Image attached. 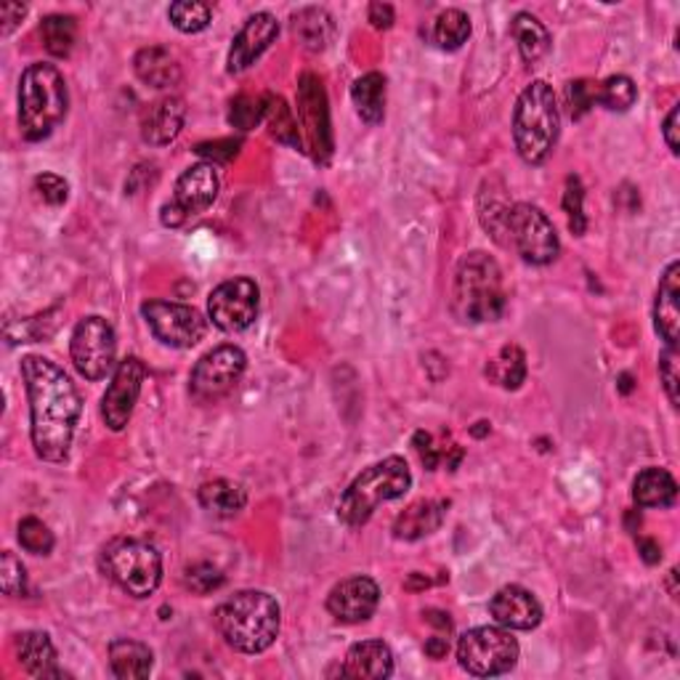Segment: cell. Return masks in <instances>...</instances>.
<instances>
[{"instance_id": "d4e9b609", "label": "cell", "mask_w": 680, "mask_h": 680, "mask_svg": "<svg viewBox=\"0 0 680 680\" xmlns=\"http://www.w3.org/2000/svg\"><path fill=\"white\" fill-rule=\"evenodd\" d=\"M447 505L449 503H444V499H418V503H412L394 521V537L407 540V543L429 537V534L442 527L444 516H447Z\"/></svg>"}, {"instance_id": "bcb514c9", "label": "cell", "mask_w": 680, "mask_h": 680, "mask_svg": "<svg viewBox=\"0 0 680 680\" xmlns=\"http://www.w3.org/2000/svg\"><path fill=\"white\" fill-rule=\"evenodd\" d=\"M239 147H243L239 138H219V141L197 144L195 152L200 154V158H208L213 162H232L239 154Z\"/></svg>"}, {"instance_id": "44dd1931", "label": "cell", "mask_w": 680, "mask_h": 680, "mask_svg": "<svg viewBox=\"0 0 680 680\" xmlns=\"http://www.w3.org/2000/svg\"><path fill=\"white\" fill-rule=\"evenodd\" d=\"M654 327L667 346L678 348L680 338V263L672 261L662 274L654 300Z\"/></svg>"}, {"instance_id": "8fae6325", "label": "cell", "mask_w": 680, "mask_h": 680, "mask_svg": "<svg viewBox=\"0 0 680 680\" xmlns=\"http://www.w3.org/2000/svg\"><path fill=\"white\" fill-rule=\"evenodd\" d=\"M219 189L221 178L213 162H197V165L186 168L178 176L171 202L162 205L160 221L171 228L184 226L186 221L202 215L215 202Z\"/></svg>"}, {"instance_id": "2e32d148", "label": "cell", "mask_w": 680, "mask_h": 680, "mask_svg": "<svg viewBox=\"0 0 680 680\" xmlns=\"http://www.w3.org/2000/svg\"><path fill=\"white\" fill-rule=\"evenodd\" d=\"M144 378H147V367L138 357L123 359L112 372V383L107 386L104 396H101V420L107 429L120 433L131 423L138 396H141Z\"/></svg>"}, {"instance_id": "52a82bcc", "label": "cell", "mask_w": 680, "mask_h": 680, "mask_svg": "<svg viewBox=\"0 0 680 680\" xmlns=\"http://www.w3.org/2000/svg\"><path fill=\"white\" fill-rule=\"evenodd\" d=\"M495 243L514 250L521 261L532 263V267H547L561 252L556 226L532 202L508 205V213H505Z\"/></svg>"}, {"instance_id": "7a4b0ae2", "label": "cell", "mask_w": 680, "mask_h": 680, "mask_svg": "<svg viewBox=\"0 0 680 680\" xmlns=\"http://www.w3.org/2000/svg\"><path fill=\"white\" fill-rule=\"evenodd\" d=\"M215 628L234 652L261 654L276 641L282 609L263 590H243L215 609Z\"/></svg>"}, {"instance_id": "d590c367", "label": "cell", "mask_w": 680, "mask_h": 680, "mask_svg": "<svg viewBox=\"0 0 680 680\" xmlns=\"http://www.w3.org/2000/svg\"><path fill=\"white\" fill-rule=\"evenodd\" d=\"M638 88L628 75H611L595 88V104L609 112H628L635 104Z\"/></svg>"}, {"instance_id": "f35d334b", "label": "cell", "mask_w": 680, "mask_h": 680, "mask_svg": "<svg viewBox=\"0 0 680 680\" xmlns=\"http://www.w3.org/2000/svg\"><path fill=\"white\" fill-rule=\"evenodd\" d=\"M20 543L33 556H48L57 540H53V532L44 521L35 519V516H27V519L20 521Z\"/></svg>"}, {"instance_id": "e575fe53", "label": "cell", "mask_w": 680, "mask_h": 680, "mask_svg": "<svg viewBox=\"0 0 680 680\" xmlns=\"http://www.w3.org/2000/svg\"><path fill=\"white\" fill-rule=\"evenodd\" d=\"M263 96H267V114H263V120H267V125H269V134H272L280 144H287V147H293V149L304 147V138L298 136V123H295L287 101L274 94H263Z\"/></svg>"}, {"instance_id": "8992f818", "label": "cell", "mask_w": 680, "mask_h": 680, "mask_svg": "<svg viewBox=\"0 0 680 680\" xmlns=\"http://www.w3.org/2000/svg\"><path fill=\"white\" fill-rule=\"evenodd\" d=\"M409 486H412V473L405 457L391 455L386 460L372 462L343 492L338 519L348 527H364L383 503L405 497Z\"/></svg>"}, {"instance_id": "f1b7e54d", "label": "cell", "mask_w": 680, "mask_h": 680, "mask_svg": "<svg viewBox=\"0 0 680 680\" xmlns=\"http://www.w3.org/2000/svg\"><path fill=\"white\" fill-rule=\"evenodd\" d=\"M351 99L367 125L383 123L386 118V77L381 72H367L351 86Z\"/></svg>"}, {"instance_id": "7c38bea8", "label": "cell", "mask_w": 680, "mask_h": 680, "mask_svg": "<svg viewBox=\"0 0 680 680\" xmlns=\"http://www.w3.org/2000/svg\"><path fill=\"white\" fill-rule=\"evenodd\" d=\"M141 317L154 338L171 348H195L208 333V319L200 311L184 304H173V300H144Z\"/></svg>"}, {"instance_id": "d6986e66", "label": "cell", "mask_w": 680, "mask_h": 680, "mask_svg": "<svg viewBox=\"0 0 680 680\" xmlns=\"http://www.w3.org/2000/svg\"><path fill=\"white\" fill-rule=\"evenodd\" d=\"M490 614L499 628L523 630V633L543 622V606L521 585L499 588L490 601Z\"/></svg>"}, {"instance_id": "8d00e7d4", "label": "cell", "mask_w": 680, "mask_h": 680, "mask_svg": "<svg viewBox=\"0 0 680 680\" xmlns=\"http://www.w3.org/2000/svg\"><path fill=\"white\" fill-rule=\"evenodd\" d=\"M210 16H213V9L208 3H200V0H178L168 9V20L178 33L186 35L202 33L210 24Z\"/></svg>"}, {"instance_id": "5bb4252c", "label": "cell", "mask_w": 680, "mask_h": 680, "mask_svg": "<svg viewBox=\"0 0 680 680\" xmlns=\"http://www.w3.org/2000/svg\"><path fill=\"white\" fill-rule=\"evenodd\" d=\"M258 306L261 290L256 282L250 276H234L208 295V319L224 333H243L256 322Z\"/></svg>"}, {"instance_id": "db71d44e", "label": "cell", "mask_w": 680, "mask_h": 680, "mask_svg": "<svg viewBox=\"0 0 680 680\" xmlns=\"http://www.w3.org/2000/svg\"><path fill=\"white\" fill-rule=\"evenodd\" d=\"M638 551H641L643 561L646 564H657L662 558V547L654 543V540H641V543H638Z\"/></svg>"}, {"instance_id": "603a6c76", "label": "cell", "mask_w": 680, "mask_h": 680, "mask_svg": "<svg viewBox=\"0 0 680 680\" xmlns=\"http://www.w3.org/2000/svg\"><path fill=\"white\" fill-rule=\"evenodd\" d=\"M16 657L33 678H64V672L59 670L51 635L44 630H27V633L16 635Z\"/></svg>"}, {"instance_id": "9a60e30c", "label": "cell", "mask_w": 680, "mask_h": 680, "mask_svg": "<svg viewBox=\"0 0 680 680\" xmlns=\"http://www.w3.org/2000/svg\"><path fill=\"white\" fill-rule=\"evenodd\" d=\"M298 120L304 128V147L324 165L333 154V128H330L327 94L322 81L311 72H304L298 81Z\"/></svg>"}, {"instance_id": "836d02e7", "label": "cell", "mask_w": 680, "mask_h": 680, "mask_svg": "<svg viewBox=\"0 0 680 680\" xmlns=\"http://www.w3.org/2000/svg\"><path fill=\"white\" fill-rule=\"evenodd\" d=\"M40 38H44L46 51L57 59H67L75 48L77 22L75 16L51 14L40 22Z\"/></svg>"}, {"instance_id": "3957f363", "label": "cell", "mask_w": 680, "mask_h": 680, "mask_svg": "<svg viewBox=\"0 0 680 680\" xmlns=\"http://www.w3.org/2000/svg\"><path fill=\"white\" fill-rule=\"evenodd\" d=\"M503 269L490 252L473 250L460 258L453 280V314L466 324L495 322L505 314Z\"/></svg>"}, {"instance_id": "60d3db41", "label": "cell", "mask_w": 680, "mask_h": 680, "mask_svg": "<svg viewBox=\"0 0 680 680\" xmlns=\"http://www.w3.org/2000/svg\"><path fill=\"white\" fill-rule=\"evenodd\" d=\"M582 202H585V189H582V182L577 176L567 178V189H564V210H567L569 228L574 234H585L588 219L585 210H582Z\"/></svg>"}, {"instance_id": "c3c4849f", "label": "cell", "mask_w": 680, "mask_h": 680, "mask_svg": "<svg viewBox=\"0 0 680 680\" xmlns=\"http://www.w3.org/2000/svg\"><path fill=\"white\" fill-rule=\"evenodd\" d=\"M24 14H27V5L22 3H3L0 5V33L3 35H11L16 27H20V22L24 20Z\"/></svg>"}, {"instance_id": "11a10c76", "label": "cell", "mask_w": 680, "mask_h": 680, "mask_svg": "<svg viewBox=\"0 0 680 680\" xmlns=\"http://www.w3.org/2000/svg\"><path fill=\"white\" fill-rule=\"evenodd\" d=\"M425 619H429V622H433V625H438V628L442 630H453V622H449V614H444V611H436V609H429L425 611Z\"/></svg>"}, {"instance_id": "4fadbf2b", "label": "cell", "mask_w": 680, "mask_h": 680, "mask_svg": "<svg viewBox=\"0 0 680 680\" xmlns=\"http://www.w3.org/2000/svg\"><path fill=\"white\" fill-rule=\"evenodd\" d=\"M245 370H248V357L239 346L224 343L208 351L200 362L195 364L189 378V388L195 399L200 401H219L243 381Z\"/></svg>"}, {"instance_id": "f546056e", "label": "cell", "mask_w": 680, "mask_h": 680, "mask_svg": "<svg viewBox=\"0 0 680 680\" xmlns=\"http://www.w3.org/2000/svg\"><path fill=\"white\" fill-rule=\"evenodd\" d=\"M510 35H514L516 46H519L521 59L527 64L540 62V59H543L553 46L551 33H547L545 24L540 22L537 16L527 14V11H521V14L514 16V24H510Z\"/></svg>"}, {"instance_id": "83f0119b", "label": "cell", "mask_w": 680, "mask_h": 680, "mask_svg": "<svg viewBox=\"0 0 680 680\" xmlns=\"http://www.w3.org/2000/svg\"><path fill=\"white\" fill-rule=\"evenodd\" d=\"M197 499H200V505L208 510V514L219 516V519H232V516H237L239 510L245 508V503H248V492H245L237 481L215 479L200 486Z\"/></svg>"}, {"instance_id": "b9f144b4", "label": "cell", "mask_w": 680, "mask_h": 680, "mask_svg": "<svg viewBox=\"0 0 680 680\" xmlns=\"http://www.w3.org/2000/svg\"><path fill=\"white\" fill-rule=\"evenodd\" d=\"M595 88L590 81H574L567 86V107L571 120H582L595 107Z\"/></svg>"}, {"instance_id": "5b68a950", "label": "cell", "mask_w": 680, "mask_h": 680, "mask_svg": "<svg viewBox=\"0 0 680 680\" xmlns=\"http://www.w3.org/2000/svg\"><path fill=\"white\" fill-rule=\"evenodd\" d=\"M70 107L67 81L53 64H29L20 81V131L27 141H44Z\"/></svg>"}, {"instance_id": "9f6ffc18", "label": "cell", "mask_w": 680, "mask_h": 680, "mask_svg": "<svg viewBox=\"0 0 680 680\" xmlns=\"http://www.w3.org/2000/svg\"><path fill=\"white\" fill-rule=\"evenodd\" d=\"M622 391H630V378L622 375Z\"/></svg>"}, {"instance_id": "9c48e42d", "label": "cell", "mask_w": 680, "mask_h": 680, "mask_svg": "<svg viewBox=\"0 0 680 680\" xmlns=\"http://www.w3.org/2000/svg\"><path fill=\"white\" fill-rule=\"evenodd\" d=\"M457 659L477 678L505 676L519 662V643L503 628H473L457 643Z\"/></svg>"}, {"instance_id": "cb8c5ba5", "label": "cell", "mask_w": 680, "mask_h": 680, "mask_svg": "<svg viewBox=\"0 0 680 680\" xmlns=\"http://www.w3.org/2000/svg\"><path fill=\"white\" fill-rule=\"evenodd\" d=\"M136 77L149 88H173L182 81V64L171 48L149 46L141 48L134 59Z\"/></svg>"}, {"instance_id": "30bf717a", "label": "cell", "mask_w": 680, "mask_h": 680, "mask_svg": "<svg viewBox=\"0 0 680 680\" xmlns=\"http://www.w3.org/2000/svg\"><path fill=\"white\" fill-rule=\"evenodd\" d=\"M70 357L86 381H104L118 362V335L112 324L99 314L81 319L72 330Z\"/></svg>"}, {"instance_id": "e0dca14e", "label": "cell", "mask_w": 680, "mask_h": 680, "mask_svg": "<svg viewBox=\"0 0 680 680\" xmlns=\"http://www.w3.org/2000/svg\"><path fill=\"white\" fill-rule=\"evenodd\" d=\"M280 38V22H276L274 14L269 11H258L245 20L243 29L234 35L232 48H228V59H226V70L232 75H239V72L250 70L263 53L272 48L274 40Z\"/></svg>"}, {"instance_id": "f6af8a7d", "label": "cell", "mask_w": 680, "mask_h": 680, "mask_svg": "<svg viewBox=\"0 0 680 680\" xmlns=\"http://www.w3.org/2000/svg\"><path fill=\"white\" fill-rule=\"evenodd\" d=\"M35 191L48 205H64L70 197V184L62 176H57V173H40L35 178Z\"/></svg>"}, {"instance_id": "74e56055", "label": "cell", "mask_w": 680, "mask_h": 680, "mask_svg": "<svg viewBox=\"0 0 680 680\" xmlns=\"http://www.w3.org/2000/svg\"><path fill=\"white\" fill-rule=\"evenodd\" d=\"M267 114V96H237L228 110V123L239 131H252Z\"/></svg>"}, {"instance_id": "ee69618b", "label": "cell", "mask_w": 680, "mask_h": 680, "mask_svg": "<svg viewBox=\"0 0 680 680\" xmlns=\"http://www.w3.org/2000/svg\"><path fill=\"white\" fill-rule=\"evenodd\" d=\"M24 567L20 558L11 551H3V558H0V585H3L5 595H20L24 590Z\"/></svg>"}, {"instance_id": "4316f807", "label": "cell", "mask_w": 680, "mask_h": 680, "mask_svg": "<svg viewBox=\"0 0 680 680\" xmlns=\"http://www.w3.org/2000/svg\"><path fill=\"white\" fill-rule=\"evenodd\" d=\"M633 499L641 508H670L678 499V484L665 468H643L633 481Z\"/></svg>"}, {"instance_id": "7402d4cb", "label": "cell", "mask_w": 680, "mask_h": 680, "mask_svg": "<svg viewBox=\"0 0 680 680\" xmlns=\"http://www.w3.org/2000/svg\"><path fill=\"white\" fill-rule=\"evenodd\" d=\"M343 678L357 680H386L394 676V654L388 643L383 641H362L348 648L346 659L341 667Z\"/></svg>"}, {"instance_id": "ffe728a7", "label": "cell", "mask_w": 680, "mask_h": 680, "mask_svg": "<svg viewBox=\"0 0 680 680\" xmlns=\"http://www.w3.org/2000/svg\"><path fill=\"white\" fill-rule=\"evenodd\" d=\"M186 104L182 96H162V99L149 104V110L141 118V138L152 147H165L176 141L184 131Z\"/></svg>"}, {"instance_id": "f5cc1de1", "label": "cell", "mask_w": 680, "mask_h": 680, "mask_svg": "<svg viewBox=\"0 0 680 680\" xmlns=\"http://www.w3.org/2000/svg\"><path fill=\"white\" fill-rule=\"evenodd\" d=\"M447 652H449V643H447V638H429V641H425V654H429L431 659H444L447 657Z\"/></svg>"}, {"instance_id": "484cf974", "label": "cell", "mask_w": 680, "mask_h": 680, "mask_svg": "<svg viewBox=\"0 0 680 680\" xmlns=\"http://www.w3.org/2000/svg\"><path fill=\"white\" fill-rule=\"evenodd\" d=\"M154 654L147 643L131 641V638H118L110 643V667L114 678L138 680L152 672Z\"/></svg>"}, {"instance_id": "ac0fdd59", "label": "cell", "mask_w": 680, "mask_h": 680, "mask_svg": "<svg viewBox=\"0 0 680 680\" xmlns=\"http://www.w3.org/2000/svg\"><path fill=\"white\" fill-rule=\"evenodd\" d=\"M378 604H381V588L375 580L362 574L338 582L327 595V611L346 625L367 622L375 614Z\"/></svg>"}, {"instance_id": "681fc988", "label": "cell", "mask_w": 680, "mask_h": 680, "mask_svg": "<svg viewBox=\"0 0 680 680\" xmlns=\"http://www.w3.org/2000/svg\"><path fill=\"white\" fill-rule=\"evenodd\" d=\"M678 120H680V107L676 104L670 110V114H667L665 125H662V136H665V144L667 149H670L672 154L680 152V141H678Z\"/></svg>"}, {"instance_id": "7bdbcfd3", "label": "cell", "mask_w": 680, "mask_h": 680, "mask_svg": "<svg viewBox=\"0 0 680 680\" xmlns=\"http://www.w3.org/2000/svg\"><path fill=\"white\" fill-rule=\"evenodd\" d=\"M678 348L667 346L659 357V378L665 383L667 391V399H670L672 407H678L680 396H678V386H680V364H678Z\"/></svg>"}, {"instance_id": "6da1fadb", "label": "cell", "mask_w": 680, "mask_h": 680, "mask_svg": "<svg viewBox=\"0 0 680 680\" xmlns=\"http://www.w3.org/2000/svg\"><path fill=\"white\" fill-rule=\"evenodd\" d=\"M22 381L29 401V436L35 455L46 462H64L83 415L75 383L57 362L38 354L22 359Z\"/></svg>"}, {"instance_id": "4dcf8cb0", "label": "cell", "mask_w": 680, "mask_h": 680, "mask_svg": "<svg viewBox=\"0 0 680 680\" xmlns=\"http://www.w3.org/2000/svg\"><path fill=\"white\" fill-rule=\"evenodd\" d=\"M293 33L309 51H324L335 35L333 16L324 9H317V5L300 9L298 14H293Z\"/></svg>"}, {"instance_id": "ab89813d", "label": "cell", "mask_w": 680, "mask_h": 680, "mask_svg": "<svg viewBox=\"0 0 680 680\" xmlns=\"http://www.w3.org/2000/svg\"><path fill=\"white\" fill-rule=\"evenodd\" d=\"M224 582H226L224 571H221L219 567H213V564L200 561L184 569V585L197 595L213 593V590H219Z\"/></svg>"}, {"instance_id": "ba28073f", "label": "cell", "mask_w": 680, "mask_h": 680, "mask_svg": "<svg viewBox=\"0 0 680 680\" xmlns=\"http://www.w3.org/2000/svg\"><path fill=\"white\" fill-rule=\"evenodd\" d=\"M99 567L131 598H149L162 582L158 547L144 540L118 537L101 551Z\"/></svg>"}, {"instance_id": "f907efd6", "label": "cell", "mask_w": 680, "mask_h": 680, "mask_svg": "<svg viewBox=\"0 0 680 680\" xmlns=\"http://www.w3.org/2000/svg\"><path fill=\"white\" fill-rule=\"evenodd\" d=\"M370 24L375 29H388L391 24H394V9H391L388 3H372L370 5Z\"/></svg>"}, {"instance_id": "d6a6232c", "label": "cell", "mask_w": 680, "mask_h": 680, "mask_svg": "<svg viewBox=\"0 0 680 680\" xmlns=\"http://www.w3.org/2000/svg\"><path fill=\"white\" fill-rule=\"evenodd\" d=\"M468 38H471V20L460 9L442 11L431 27L433 46H438L442 51H457L462 44H468Z\"/></svg>"}, {"instance_id": "1f68e13d", "label": "cell", "mask_w": 680, "mask_h": 680, "mask_svg": "<svg viewBox=\"0 0 680 680\" xmlns=\"http://www.w3.org/2000/svg\"><path fill=\"white\" fill-rule=\"evenodd\" d=\"M484 372L495 386L505 391H516L523 381H527V354H523L519 346H514V343H510V346H503L497 351V357L490 359Z\"/></svg>"}, {"instance_id": "7dc6e473", "label": "cell", "mask_w": 680, "mask_h": 680, "mask_svg": "<svg viewBox=\"0 0 680 680\" xmlns=\"http://www.w3.org/2000/svg\"><path fill=\"white\" fill-rule=\"evenodd\" d=\"M412 447H415V453L420 455V460H423V466L429 468V471H436V466H438V453H436V447H433L431 433H425V431L415 433Z\"/></svg>"}, {"instance_id": "816d5d0a", "label": "cell", "mask_w": 680, "mask_h": 680, "mask_svg": "<svg viewBox=\"0 0 680 680\" xmlns=\"http://www.w3.org/2000/svg\"><path fill=\"white\" fill-rule=\"evenodd\" d=\"M147 168L149 165H136V171L131 173V178H128V182H125V191H128V195H138V191L147 189V186H152L154 182H158V178L144 176V171H147Z\"/></svg>"}, {"instance_id": "277c9868", "label": "cell", "mask_w": 680, "mask_h": 680, "mask_svg": "<svg viewBox=\"0 0 680 680\" xmlns=\"http://www.w3.org/2000/svg\"><path fill=\"white\" fill-rule=\"evenodd\" d=\"M561 134V112L556 94L545 81H534L516 101L514 110V144L516 152L529 165H543L556 149Z\"/></svg>"}]
</instances>
